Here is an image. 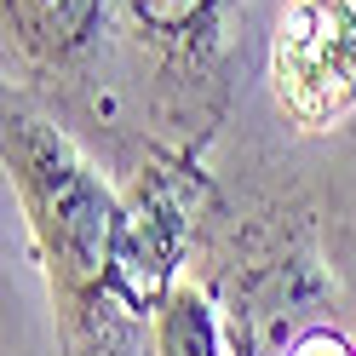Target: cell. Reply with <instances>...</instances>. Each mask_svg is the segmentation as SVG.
Wrapping results in <instances>:
<instances>
[{
	"label": "cell",
	"mask_w": 356,
	"mask_h": 356,
	"mask_svg": "<svg viewBox=\"0 0 356 356\" xmlns=\"http://www.w3.org/2000/svg\"><path fill=\"white\" fill-rule=\"evenodd\" d=\"M299 356H345V345H339V339H327V333H316V339H305V345H299Z\"/></svg>",
	"instance_id": "6"
},
{
	"label": "cell",
	"mask_w": 356,
	"mask_h": 356,
	"mask_svg": "<svg viewBox=\"0 0 356 356\" xmlns=\"http://www.w3.org/2000/svg\"><path fill=\"white\" fill-rule=\"evenodd\" d=\"M12 17L24 24V35L47 52H63L92 29L98 0H12Z\"/></svg>",
	"instance_id": "3"
},
{
	"label": "cell",
	"mask_w": 356,
	"mask_h": 356,
	"mask_svg": "<svg viewBox=\"0 0 356 356\" xmlns=\"http://www.w3.org/2000/svg\"><path fill=\"white\" fill-rule=\"evenodd\" d=\"M161 356H218L213 310L195 293H172L161 310Z\"/></svg>",
	"instance_id": "4"
},
{
	"label": "cell",
	"mask_w": 356,
	"mask_h": 356,
	"mask_svg": "<svg viewBox=\"0 0 356 356\" xmlns=\"http://www.w3.org/2000/svg\"><path fill=\"white\" fill-rule=\"evenodd\" d=\"M202 12V0H138V17L144 24H161V29H178Z\"/></svg>",
	"instance_id": "5"
},
{
	"label": "cell",
	"mask_w": 356,
	"mask_h": 356,
	"mask_svg": "<svg viewBox=\"0 0 356 356\" xmlns=\"http://www.w3.org/2000/svg\"><path fill=\"white\" fill-rule=\"evenodd\" d=\"M270 81L299 127H333L356 104V0H293L276 17Z\"/></svg>",
	"instance_id": "1"
},
{
	"label": "cell",
	"mask_w": 356,
	"mask_h": 356,
	"mask_svg": "<svg viewBox=\"0 0 356 356\" xmlns=\"http://www.w3.org/2000/svg\"><path fill=\"white\" fill-rule=\"evenodd\" d=\"M12 155H17V172H24V195L35 207V225L47 236L52 259L63 264V276L70 282L98 276L109 259V202L86 178V167L63 144L40 138L29 127H17Z\"/></svg>",
	"instance_id": "2"
}]
</instances>
